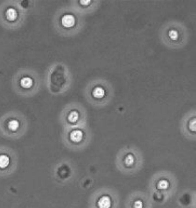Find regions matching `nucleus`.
<instances>
[{"instance_id":"nucleus-1","label":"nucleus","mask_w":196,"mask_h":208,"mask_svg":"<svg viewBox=\"0 0 196 208\" xmlns=\"http://www.w3.org/2000/svg\"><path fill=\"white\" fill-rule=\"evenodd\" d=\"M61 24L64 27L71 28L75 24V18L72 14H66L61 18Z\"/></svg>"},{"instance_id":"nucleus-2","label":"nucleus","mask_w":196,"mask_h":208,"mask_svg":"<svg viewBox=\"0 0 196 208\" xmlns=\"http://www.w3.org/2000/svg\"><path fill=\"white\" fill-rule=\"evenodd\" d=\"M98 208H111V199L108 195L102 196L97 202Z\"/></svg>"},{"instance_id":"nucleus-3","label":"nucleus","mask_w":196,"mask_h":208,"mask_svg":"<svg viewBox=\"0 0 196 208\" xmlns=\"http://www.w3.org/2000/svg\"><path fill=\"white\" fill-rule=\"evenodd\" d=\"M70 140L73 142V143H79L82 140L83 138V133L81 130L80 129H75V130H72L71 133H70Z\"/></svg>"},{"instance_id":"nucleus-4","label":"nucleus","mask_w":196,"mask_h":208,"mask_svg":"<svg viewBox=\"0 0 196 208\" xmlns=\"http://www.w3.org/2000/svg\"><path fill=\"white\" fill-rule=\"evenodd\" d=\"M19 126H20V123L17 119H12L7 123V129L11 132H16L18 129Z\"/></svg>"},{"instance_id":"nucleus-5","label":"nucleus","mask_w":196,"mask_h":208,"mask_svg":"<svg viewBox=\"0 0 196 208\" xmlns=\"http://www.w3.org/2000/svg\"><path fill=\"white\" fill-rule=\"evenodd\" d=\"M33 84V81L29 76H25L20 80V86L23 88H26V89L30 88L32 87Z\"/></svg>"},{"instance_id":"nucleus-6","label":"nucleus","mask_w":196,"mask_h":208,"mask_svg":"<svg viewBox=\"0 0 196 208\" xmlns=\"http://www.w3.org/2000/svg\"><path fill=\"white\" fill-rule=\"evenodd\" d=\"M92 95L96 99H101L105 95V90L102 87H96L93 89Z\"/></svg>"},{"instance_id":"nucleus-7","label":"nucleus","mask_w":196,"mask_h":208,"mask_svg":"<svg viewBox=\"0 0 196 208\" xmlns=\"http://www.w3.org/2000/svg\"><path fill=\"white\" fill-rule=\"evenodd\" d=\"M10 164V158L5 154L0 155V169H5L8 167Z\"/></svg>"},{"instance_id":"nucleus-8","label":"nucleus","mask_w":196,"mask_h":208,"mask_svg":"<svg viewBox=\"0 0 196 208\" xmlns=\"http://www.w3.org/2000/svg\"><path fill=\"white\" fill-rule=\"evenodd\" d=\"M135 161H136V159H135L134 155H132V153H128L124 157V165H127V167H130L134 165Z\"/></svg>"},{"instance_id":"nucleus-9","label":"nucleus","mask_w":196,"mask_h":208,"mask_svg":"<svg viewBox=\"0 0 196 208\" xmlns=\"http://www.w3.org/2000/svg\"><path fill=\"white\" fill-rule=\"evenodd\" d=\"M68 120L71 123H75L79 120V113L75 110L71 111L68 115Z\"/></svg>"},{"instance_id":"nucleus-10","label":"nucleus","mask_w":196,"mask_h":208,"mask_svg":"<svg viewBox=\"0 0 196 208\" xmlns=\"http://www.w3.org/2000/svg\"><path fill=\"white\" fill-rule=\"evenodd\" d=\"M6 18H8V20H11V21H13L17 18L18 17V12H16V10H14L13 8H9L7 11H6Z\"/></svg>"},{"instance_id":"nucleus-11","label":"nucleus","mask_w":196,"mask_h":208,"mask_svg":"<svg viewBox=\"0 0 196 208\" xmlns=\"http://www.w3.org/2000/svg\"><path fill=\"white\" fill-rule=\"evenodd\" d=\"M168 186H169V183H168L166 180H161V181H159V182L158 183V184H157V187H158L159 189H162V190L166 189Z\"/></svg>"},{"instance_id":"nucleus-12","label":"nucleus","mask_w":196,"mask_h":208,"mask_svg":"<svg viewBox=\"0 0 196 208\" xmlns=\"http://www.w3.org/2000/svg\"><path fill=\"white\" fill-rule=\"evenodd\" d=\"M168 36H169V38H170L171 39L175 40V39H178L179 33H178V32L175 31V30H170V31L168 32Z\"/></svg>"},{"instance_id":"nucleus-13","label":"nucleus","mask_w":196,"mask_h":208,"mask_svg":"<svg viewBox=\"0 0 196 208\" xmlns=\"http://www.w3.org/2000/svg\"><path fill=\"white\" fill-rule=\"evenodd\" d=\"M133 207L134 208H143L144 207V203L142 200H139V199H137L134 201L133 203Z\"/></svg>"},{"instance_id":"nucleus-14","label":"nucleus","mask_w":196,"mask_h":208,"mask_svg":"<svg viewBox=\"0 0 196 208\" xmlns=\"http://www.w3.org/2000/svg\"><path fill=\"white\" fill-rule=\"evenodd\" d=\"M80 3L82 5H87V4H90L91 1H90V0H88V1H80Z\"/></svg>"}]
</instances>
